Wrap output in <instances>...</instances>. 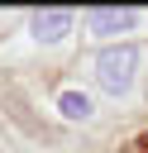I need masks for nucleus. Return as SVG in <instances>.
Masks as SVG:
<instances>
[{
    "label": "nucleus",
    "instance_id": "2",
    "mask_svg": "<svg viewBox=\"0 0 148 153\" xmlns=\"http://www.w3.org/2000/svg\"><path fill=\"white\" fill-rule=\"evenodd\" d=\"M72 24H76L72 10H33V19H29V29H33L38 43H62L72 33Z\"/></svg>",
    "mask_w": 148,
    "mask_h": 153
},
{
    "label": "nucleus",
    "instance_id": "3",
    "mask_svg": "<svg viewBox=\"0 0 148 153\" xmlns=\"http://www.w3.org/2000/svg\"><path fill=\"white\" fill-rule=\"evenodd\" d=\"M134 19H138V10H91L86 14V24H91V33H124V29H134Z\"/></svg>",
    "mask_w": 148,
    "mask_h": 153
},
{
    "label": "nucleus",
    "instance_id": "5",
    "mask_svg": "<svg viewBox=\"0 0 148 153\" xmlns=\"http://www.w3.org/2000/svg\"><path fill=\"white\" fill-rule=\"evenodd\" d=\"M143 148H148V134H143Z\"/></svg>",
    "mask_w": 148,
    "mask_h": 153
},
{
    "label": "nucleus",
    "instance_id": "4",
    "mask_svg": "<svg viewBox=\"0 0 148 153\" xmlns=\"http://www.w3.org/2000/svg\"><path fill=\"white\" fill-rule=\"evenodd\" d=\"M57 110H62L67 120H91V115H95V105H91L86 91H62V96H57Z\"/></svg>",
    "mask_w": 148,
    "mask_h": 153
},
{
    "label": "nucleus",
    "instance_id": "1",
    "mask_svg": "<svg viewBox=\"0 0 148 153\" xmlns=\"http://www.w3.org/2000/svg\"><path fill=\"white\" fill-rule=\"evenodd\" d=\"M134 67H138V53H134L129 43L105 48V53L95 57V76H100V86H105L110 96H124V91L134 86Z\"/></svg>",
    "mask_w": 148,
    "mask_h": 153
}]
</instances>
